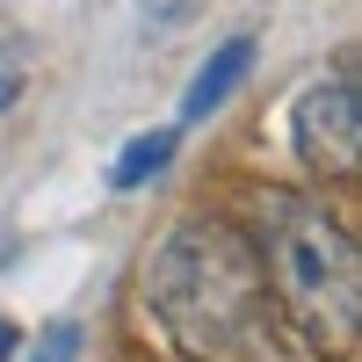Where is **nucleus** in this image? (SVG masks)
I'll return each instance as SVG.
<instances>
[{
  "label": "nucleus",
  "instance_id": "nucleus-4",
  "mask_svg": "<svg viewBox=\"0 0 362 362\" xmlns=\"http://www.w3.org/2000/svg\"><path fill=\"white\" fill-rule=\"evenodd\" d=\"M247 73H254V37H225L218 51H210V66L189 80V95H181V124H203V116H218Z\"/></svg>",
  "mask_w": 362,
  "mask_h": 362
},
{
  "label": "nucleus",
  "instance_id": "nucleus-1",
  "mask_svg": "<svg viewBox=\"0 0 362 362\" xmlns=\"http://www.w3.org/2000/svg\"><path fill=\"white\" fill-rule=\"evenodd\" d=\"M145 312L167 326V341L181 355L232 362L254 348L261 319H268V276L232 225L189 218L145 261Z\"/></svg>",
  "mask_w": 362,
  "mask_h": 362
},
{
  "label": "nucleus",
  "instance_id": "nucleus-3",
  "mask_svg": "<svg viewBox=\"0 0 362 362\" xmlns=\"http://www.w3.org/2000/svg\"><path fill=\"white\" fill-rule=\"evenodd\" d=\"M290 131H297V160L326 181H348L362 160V87L355 73H326L312 80L290 109Z\"/></svg>",
  "mask_w": 362,
  "mask_h": 362
},
{
  "label": "nucleus",
  "instance_id": "nucleus-7",
  "mask_svg": "<svg viewBox=\"0 0 362 362\" xmlns=\"http://www.w3.org/2000/svg\"><path fill=\"white\" fill-rule=\"evenodd\" d=\"M29 362H80V319H51L37 334V355Z\"/></svg>",
  "mask_w": 362,
  "mask_h": 362
},
{
  "label": "nucleus",
  "instance_id": "nucleus-6",
  "mask_svg": "<svg viewBox=\"0 0 362 362\" xmlns=\"http://www.w3.org/2000/svg\"><path fill=\"white\" fill-rule=\"evenodd\" d=\"M22 87H29V44L22 37H0V116L22 102Z\"/></svg>",
  "mask_w": 362,
  "mask_h": 362
},
{
  "label": "nucleus",
  "instance_id": "nucleus-8",
  "mask_svg": "<svg viewBox=\"0 0 362 362\" xmlns=\"http://www.w3.org/2000/svg\"><path fill=\"white\" fill-rule=\"evenodd\" d=\"M15 355H22V326L0 319V362H15Z\"/></svg>",
  "mask_w": 362,
  "mask_h": 362
},
{
  "label": "nucleus",
  "instance_id": "nucleus-5",
  "mask_svg": "<svg viewBox=\"0 0 362 362\" xmlns=\"http://www.w3.org/2000/svg\"><path fill=\"white\" fill-rule=\"evenodd\" d=\"M174 145H181V131H138L124 153H116L109 189H116V196H131V189H145V181H160V174H167V160H174Z\"/></svg>",
  "mask_w": 362,
  "mask_h": 362
},
{
  "label": "nucleus",
  "instance_id": "nucleus-2",
  "mask_svg": "<svg viewBox=\"0 0 362 362\" xmlns=\"http://www.w3.org/2000/svg\"><path fill=\"white\" fill-rule=\"evenodd\" d=\"M268 268L276 297L312 326L326 348H348L362 326V254L341 218L319 203H276L268 210Z\"/></svg>",
  "mask_w": 362,
  "mask_h": 362
}]
</instances>
